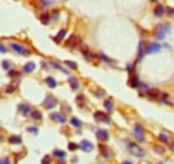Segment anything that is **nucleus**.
Here are the masks:
<instances>
[{
  "instance_id": "32",
  "label": "nucleus",
  "mask_w": 174,
  "mask_h": 164,
  "mask_svg": "<svg viewBox=\"0 0 174 164\" xmlns=\"http://www.w3.org/2000/svg\"><path fill=\"white\" fill-rule=\"evenodd\" d=\"M98 58L101 59V61H104V62H106V63H110V65H111V61H110V59H109V58H106V57H104L102 53H99V54H98Z\"/></svg>"
},
{
  "instance_id": "1",
  "label": "nucleus",
  "mask_w": 174,
  "mask_h": 164,
  "mask_svg": "<svg viewBox=\"0 0 174 164\" xmlns=\"http://www.w3.org/2000/svg\"><path fill=\"white\" fill-rule=\"evenodd\" d=\"M169 28H170V26H169L168 23L157 24L155 32H154V38H155V39H163V38H165V35L169 32Z\"/></svg>"
},
{
  "instance_id": "43",
  "label": "nucleus",
  "mask_w": 174,
  "mask_h": 164,
  "mask_svg": "<svg viewBox=\"0 0 174 164\" xmlns=\"http://www.w3.org/2000/svg\"><path fill=\"white\" fill-rule=\"evenodd\" d=\"M169 148H170V151H173V152H174V143L169 144Z\"/></svg>"
},
{
  "instance_id": "31",
  "label": "nucleus",
  "mask_w": 174,
  "mask_h": 164,
  "mask_svg": "<svg viewBox=\"0 0 174 164\" xmlns=\"http://www.w3.org/2000/svg\"><path fill=\"white\" fill-rule=\"evenodd\" d=\"M160 139L161 141H163V143H169V135H166V133H160Z\"/></svg>"
},
{
  "instance_id": "4",
  "label": "nucleus",
  "mask_w": 174,
  "mask_h": 164,
  "mask_svg": "<svg viewBox=\"0 0 174 164\" xmlns=\"http://www.w3.org/2000/svg\"><path fill=\"white\" fill-rule=\"evenodd\" d=\"M9 46H11V49L15 51V53H17V54H24V55H29V51L27 50L26 47H23L22 44L16 43V42H12Z\"/></svg>"
},
{
  "instance_id": "17",
  "label": "nucleus",
  "mask_w": 174,
  "mask_h": 164,
  "mask_svg": "<svg viewBox=\"0 0 174 164\" xmlns=\"http://www.w3.org/2000/svg\"><path fill=\"white\" fill-rule=\"evenodd\" d=\"M130 86H131V88H139V86H141L138 75H133L130 78Z\"/></svg>"
},
{
  "instance_id": "18",
  "label": "nucleus",
  "mask_w": 174,
  "mask_h": 164,
  "mask_svg": "<svg viewBox=\"0 0 174 164\" xmlns=\"http://www.w3.org/2000/svg\"><path fill=\"white\" fill-rule=\"evenodd\" d=\"M19 109H20V112L24 116H29V114H31V109H29V106L26 105V104H22V105L19 106Z\"/></svg>"
},
{
  "instance_id": "35",
  "label": "nucleus",
  "mask_w": 174,
  "mask_h": 164,
  "mask_svg": "<svg viewBox=\"0 0 174 164\" xmlns=\"http://www.w3.org/2000/svg\"><path fill=\"white\" fill-rule=\"evenodd\" d=\"M139 88H141V94H142L143 96V93H145V91H147V85H146V83H142V85L139 86Z\"/></svg>"
},
{
  "instance_id": "33",
  "label": "nucleus",
  "mask_w": 174,
  "mask_h": 164,
  "mask_svg": "<svg viewBox=\"0 0 174 164\" xmlns=\"http://www.w3.org/2000/svg\"><path fill=\"white\" fill-rule=\"evenodd\" d=\"M27 132H31V133H38V128L36 126H27Z\"/></svg>"
},
{
  "instance_id": "30",
  "label": "nucleus",
  "mask_w": 174,
  "mask_h": 164,
  "mask_svg": "<svg viewBox=\"0 0 174 164\" xmlns=\"http://www.w3.org/2000/svg\"><path fill=\"white\" fill-rule=\"evenodd\" d=\"M76 39H78V38H76L75 35H73V36H71V38L68 39V42H67V47H74V46H75Z\"/></svg>"
},
{
  "instance_id": "29",
  "label": "nucleus",
  "mask_w": 174,
  "mask_h": 164,
  "mask_svg": "<svg viewBox=\"0 0 174 164\" xmlns=\"http://www.w3.org/2000/svg\"><path fill=\"white\" fill-rule=\"evenodd\" d=\"M50 19H51V15H48V14H44V15H42L40 20H42V23H43V24H48Z\"/></svg>"
},
{
  "instance_id": "2",
  "label": "nucleus",
  "mask_w": 174,
  "mask_h": 164,
  "mask_svg": "<svg viewBox=\"0 0 174 164\" xmlns=\"http://www.w3.org/2000/svg\"><path fill=\"white\" fill-rule=\"evenodd\" d=\"M130 152L135 157H143L146 155V151L143 148H141L139 145H137V144H130Z\"/></svg>"
},
{
  "instance_id": "16",
  "label": "nucleus",
  "mask_w": 174,
  "mask_h": 164,
  "mask_svg": "<svg viewBox=\"0 0 174 164\" xmlns=\"http://www.w3.org/2000/svg\"><path fill=\"white\" fill-rule=\"evenodd\" d=\"M68 82H70V85H71V88H73L74 90L79 89V79L78 78H75V77H70Z\"/></svg>"
},
{
  "instance_id": "22",
  "label": "nucleus",
  "mask_w": 174,
  "mask_h": 164,
  "mask_svg": "<svg viewBox=\"0 0 174 164\" xmlns=\"http://www.w3.org/2000/svg\"><path fill=\"white\" fill-rule=\"evenodd\" d=\"M46 83L50 86V88H52V89L56 88V81L52 78V77H47V78H46Z\"/></svg>"
},
{
  "instance_id": "20",
  "label": "nucleus",
  "mask_w": 174,
  "mask_h": 164,
  "mask_svg": "<svg viewBox=\"0 0 174 164\" xmlns=\"http://www.w3.org/2000/svg\"><path fill=\"white\" fill-rule=\"evenodd\" d=\"M66 30H60V31L58 32V35L54 38V41L56 42V43H60V41H63V38H64V35H66Z\"/></svg>"
},
{
  "instance_id": "25",
  "label": "nucleus",
  "mask_w": 174,
  "mask_h": 164,
  "mask_svg": "<svg viewBox=\"0 0 174 164\" xmlns=\"http://www.w3.org/2000/svg\"><path fill=\"white\" fill-rule=\"evenodd\" d=\"M8 143L9 144H22V139L19 136H11L8 139Z\"/></svg>"
},
{
  "instance_id": "28",
  "label": "nucleus",
  "mask_w": 174,
  "mask_h": 164,
  "mask_svg": "<svg viewBox=\"0 0 174 164\" xmlns=\"http://www.w3.org/2000/svg\"><path fill=\"white\" fill-rule=\"evenodd\" d=\"M50 63H51V65H52V66H54V67H55V69H58V70H60V71H63V73L68 74V71H67V70H64V69L60 65H59V63H56L55 61H50Z\"/></svg>"
},
{
  "instance_id": "24",
  "label": "nucleus",
  "mask_w": 174,
  "mask_h": 164,
  "mask_svg": "<svg viewBox=\"0 0 174 164\" xmlns=\"http://www.w3.org/2000/svg\"><path fill=\"white\" fill-rule=\"evenodd\" d=\"M52 155L55 156L56 159H66V153H64L63 151H59V149H55L52 152Z\"/></svg>"
},
{
  "instance_id": "41",
  "label": "nucleus",
  "mask_w": 174,
  "mask_h": 164,
  "mask_svg": "<svg viewBox=\"0 0 174 164\" xmlns=\"http://www.w3.org/2000/svg\"><path fill=\"white\" fill-rule=\"evenodd\" d=\"M8 67H9L8 61H3V69H8Z\"/></svg>"
},
{
  "instance_id": "11",
  "label": "nucleus",
  "mask_w": 174,
  "mask_h": 164,
  "mask_svg": "<svg viewBox=\"0 0 174 164\" xmlns=\"http://www.w3.org/2000/svg\"><path fill=\"white\" fill-rule=\"evenodd\" d=\"M166 11V7L162 6V4H157V8L154 9V15H155L157 18H161Z\"/></svg>"
},
{
  "instance_id": "39",
  "label": "nucleus",
  "mask_w": 174,
  "mask_h": 164,
  "mask_svg": "<svg viewBox=\"0 0 174 164\" xmlns=\"http://www.w3.org/2000/svg\"><path fill=\"white\" fill-rule=\"evenodd\" d=\"M58 16H59V11H54V12L51 14V18H54V19H56Z\"/></svg>"
},
{
  "instance_id": "9",
  "label": "nucleus",
  "mask_w": 174,
  "mask_h": 164,
  "mask_svg": "<svg viewBox=\"0 0 174 164\" xmlns=\"http://www.w3.org/2000/svg\"><path fill=\"white\" fill-rule=\"evenodd\" d=\"M96 137L99 140H103V141H107L110 139V135H109L107 131H104V129H99L98 132H96Z\"/></svg>"
},
{
  "instance_id": "40",
  "label": "nucleus",
  "mask_w": 174,
  "mask_h": 164,
  "mask_svg": "<svg viewBox=\"0 0 174 164\" xmlns=\"http://www.w3.org/2000/svg\"><path fill=\"white\" fill-rule=\"evenodd\" d=\"M14 90H15L14 86H9V88H7V89H6V93H12Z\"/></svg>"
},
{
  "instance_id": "26",
  "label": "nucleus",
  "mask_w": 174,
  "mask_h": 164,
  "mask_svg": "<svg viewBox=\"0 0 174 164\" xmlns=\"http://www.w3.org/2000/svg\"><path fill=\"white\" fill-rule=\"evenodd\" d=\"M153 151L155 153H158V155H163V153H165V148H163L162 145H154Z\"/></svg>"
},
{
  "instance_id": "15",
  "label": "nucleus",
  "mask_w": 174,
  "mask_h": 164,
  "mask_svg": "<svg viewBox=\"0 0 174 164\" xmlns=\"http://www.w3.org/2000/svg\"><path fill=\"white\" fill-rule=\"evenodd\" d=\"M29 117H31L32 120H35V121H40L42 120V113L39 110H36V109H34V110H31Z\"/></svg>"
},
{
  "instance_id": "3",
  "label": "nucleus",
  "mask_w": 174,
  "mask_h": 164,
  "mask_svg": "<svg viewBox=\"0 0 174 164\" xmlns=\"http://www.w3.org/2000/svg\"><path fill=\"white\" fill-rule=\"evenodd\" d=\"M43 105H44V108H46V109H52V108H55V106L58 105V100H56L54 96H51V94H50V96L46 97V100H44Z\"/></svg>"
},
{
  "instance_id": "42",
  "label": "nucleus",
  "mask_w": 174,
  "mask_h": 164,
  "mask_svg": "<svg viewBox=\"0 0 174 164\" xmlns=\"http://www.w3.org/2000/svg\"><path fill=\"white\" fill-rule=\"evenodd\" d=\"M1 53H7V47L4 43H1Z\"/></svg>"
},
{
  "instance_id": "44",
  "label": "nucleus",
  "mask_w": 174,
  "mask_h": 164,
  "mask_svg": "<svg viewBox=\"0 0 174 164\" xmlns=\"http://www.w3.org/2000/svg\"><path fill=\"white\" fill-rule=\"evenodd\" d=\"M6 163H7V164L9 163V160H8V159H7V160H6V159H3V160H1V164H6Z\"/></svg>"
},
{
  "instance_id": "23",
  "label": "nucleus",
  "mask_w": 174,
  "mask_h": 164,
  "mask_svg": "<svg viewBox=\"0 0 174 164\" xmlns=\"http://www.w3.org/2000/svg\"><path fill=\"white\" fill-rule=\"evenodd\" d=\"M70 124H71L73 126H75V128H81V126H82V123L76 117H71V118H70Z\"/></svg>"
},
{
  "instance_id": "12",
  "label": "nucleus",
  "mask_w": 174,
  "mask_h": 164,
  "mask_svg": "<svg viewBox=\"0 0 174 164\" xmlns=\"http://www.w3.org/2000/svg\"><path fill=\"white\" fill-rule=\"evenodd\" d=\"M99 151H101V155L103 156V159H110V157H111V152L109 151L107 147L99 145Z\"/></svg>"
},
{
  "instance_id": "38",
  "label": "nucleus",
  "mask_w": 174,
  "mask_h": 164,
  "mask_svg": "<svg viewBox=\"0 0 174 164\" xmlns=\"http://www.w3.org/2000/svg\"><path fill=\"white\" fill-rule=\"evenodd\" d=\"M104 90H102V89H98V90H96V97H103L104 96Z\"/></svg>"
},
{
  "instance_id": "7",
  "label": "nucleus",
  "mask_w": 174,
  "mask_h": 164,
  "mask_svg": "<svg viewBox=\"0 0 174 164\" xmlns=\"http://www.w3.org/2000/svg\"><path fill=\"white\" fill-rule=\"evenodd\" d=\"M161 50V46L158 43H147L145 46V53L146 54H153V53H157V51Z\"/></svg>"
},
{
  "instance_id": "21",
  "label": "nucleus",
  "mask_w": 174,
  "mask_h": 164,
  "mask_svg": "<svg viewBox=\"0 0 174 164\" xmlns=\"http://www.w3.org/2000/svg\"><path fill=\"white\" fill-rule=\"evenodd\" d=\"M142 46H143V43L141 42V43H139V46H138V58H137V62L141 61V59H142V57H143V54H146L145 50L142 49Z\"/></svg>"
},
{
  "instance_id": "6",
  "label": "nucleus",
  "mask_w": 174,
  "mask_h": 164,
  "mask_svg": "<svg viewBox=\"0 0 174 164\" xmlns=\"http://www.w3.org/2000/svg\"><path fill=\"white\" fill-rule=\"evenodd\" d=\"M142 125L141 124H135V128H134L133 131V135L135 136V139L139 141V143H143L145 141V139H143V135H142Z\"/></svg>"
},
{
  "instance_id": "36",
  "label": "nucleus",
  "mask_w": 174,
  "mask_h": 164,
  "mask_svg": "<svg viewBox=\"0 0 174 164\" xmlns=\"http://www.w3.org/2000/svg\"><path fill=\"white\" fill-rule=\"evenodd\" d=\"M68 149L70 151H76V149H78V145H76V144H74V143H70L68 144Z\"/></svg>"
},
{
  "instance_id": "19",
  "label": "nucleus",
  "mask_w": 174,
  "mask_h": 164,
  "mask_svg": "<svg viewBox=\"0 0 174 164\" xmlns=\"http://www.w3.org/2000/svg\"><path fill=\"white\" fill-rule=\"evenodd\" d=\"M169 94L168 93H162L160 97H158V101L160 102H162V104H165V105H170V102H169Z\"/></svg>"
},
{
  "instance_id": "14",
  "label": "nucleus",
  "mask_w": 174,
  "mask_h": 164,
  "mask_svg": "<svg viewBox=\"0 0 174 164\" xmlns=\"http://www.w3.org/2000/svg\"><path fill=\"white\" fill-rule=\"evenodd\" d=\"M160 90L157 88H151V89H149L147 90V96H149V98H151V100H154V98H157V97H160Z\"/></svg>"
},
{
  "instance_id": "34",
  "label": "nucleus",
  "mask_w": 174,
  "mask_h": 164,
  "mask_svg": "<svg viewBox=\"0 0 174 164\" xmlns=\"http://www.w3.org/2000/svg\"><path fill=\"white\" fill-rule=\"evenodd\" d=\"M64 63L68 66V67H73V69H76V63L75 62H71V61H66Z\"/></svg>"
},
{
  "instance_id": "13",
  "label": "nucleus",
  "mask_w": 174,
  "mask_h": 164,
  "mask_svg": "<svg viewBox=\"0 0 174 164\" xmlns=\"http://www.w3.org/2000/svg\"><path fill=\"white\" fill-rule=\"evenodd\" d=\"M35 69H36V65H35L34 62H28V63H26L23 66V71H24V73H32Z\"/></svg>"
},
{
  "instance_id": "10",
  "label": "nucleus",
  "mask_w": 174,
  "mask_h": 164,
  "mask_svg": "<svg viewBox=\"0 0 174 164\" xmlns=\"http://www.w3.org/2000/svg\"><path fill=\"white\" fill-rule=\"evenodd\" d=\"M51 118L54 121H56V123H59V124H64V123H66V117H64V114H62V113H52L51 114Z\"/></svg>"
},
{
  "instance_id": "27",
  "label": "nucleus",
  "mask_w": 174,
  "mask_h": 164,
  "mask_svg": "<svg viewBox=\"0 0 174 164\" xmlns=\"http://www.w3.org/2000/svg\"><path fill=\"white\" fill-rule=\"evenodd\" d=\"M103 105H104V108L107 109L109 113H111V112H113V102H111V100H106L103 102Z\"/></svg>"
},
{
  "instance_id": "5",
  "label": "nucleus",
  "mask_w": 174,
  "mask_h": 164,
  "mask_svg": "<svg viewBox=\"0 0 174 164\" xmlns=\"http://www.w3.org/2000/svg\"><path fill=\"white\" fill-rule=\"evenodd\" d=\"M94 117H95V120L96 121H99V123H104V124H109L110 123V116L109 114H106V113H103V112H95L94 113Z\"/></svg>"
},
{
  "instance_id": "8",
  "label": "nucleus",
  "mask_w": 174,
  "mask_h": 164,
  "mask_svg": "<svg viewBox=\"0 0 174 164\" xmlns=\"http://www.w3.org/2000/svg\"><path fill=\"white\" fill-rule=\"evenodd\" d=\"M79 147H81V149H83L84 152H90V151L94 148L93 143H90L88 140H82V143L79 144Z\"/></svg>"
},
{
  "instance_id": "37",
  "label": "nucleus",
  "mask_w": 174,
  "mask_h": 164,
  "mask_svg": "<svg viewBox=\"0 0 174 164\" xmlns=\"http://www.w3.org/2000/svg\"><path fill=\"white\" fill-rule=\"evenodd\" d=\"M19 75V71H16V70H11L8 73V77H17Z\"/></svg>"
}]
</instances>
